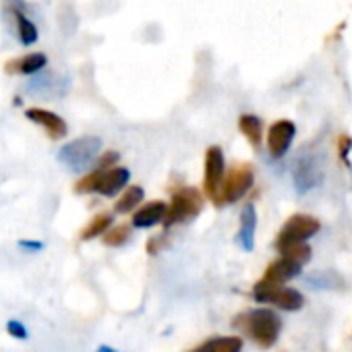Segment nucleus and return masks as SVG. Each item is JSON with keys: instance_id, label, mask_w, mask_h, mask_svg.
<instances>
[{"instance_id": "aec40b11", "label": "nucleus", "mask_w": 352, "mask_h": 352, "mask_svg": "<svg viewBox=\"0 0 352 352\" xmlns=\"http://www.w3.org/2000/svg\"><path fill=\"white\" fill-rule=\"evenodd\" d=\"M110 226H112V218H110L108 214H100V216H96V218L83 228L81 241H91V239H96V236H102V234H106V232L110 230Z\"/></svg>"}, {"instance_id": "412c9836", "label": "nucleus", "mask_w": 352, "mask_h": 352, "mask_svg": "<svg viewBox=\"0 0 352 352\" xmlns=\"http://www.w3.org/2000/svg\"><path fill=\"white\" fill-rule=\"evenodd\" d=\"M141 201H143V189H141V187H129V189L122 193V197L116 201L114 210H116L118 214H129V212H133Z\"/></svg>"}, {"instance_id": "1a4fd4ad", "label": "nucleus", "mask_w": 352, "mask_h": 352, "mask_svg": "<svg viewBox=\"0 0 352 352\" xmlns=\"http://www.w3.org/2000/svg\"><path fill=\"white\" fill-rule=\"evenodd\" d=\"M296 135V126L290 120H276L267 131V149L274 157H282L288 147L292 145V139Z\"/></svg>"}, {"instance_id": "39448f33", "label": "nucleus", "mask_w": 352, "mask_h": 352, "mask_svg": "<svg viewBox=\"0 0 352 352\" xmlns=\"http://www.w3.org/2000/svg\"><path fill=\"white\" fill-rule=\"evenodd\" d=\"M253 166L249 164H236L224 179V185H222V191H220V197H218V204L216 206H224V204H234L239 201L251 187H253Z\"/></svg>"}, {"instance_id": "4468645a", "label": "nucleus", "mask_w": 352, "mask_h": 352, "mask_svg": "<svg viewBox=\"0 0 352 352\" xmlns=\"http://www.w3.org/2000/svg\"><path fill=\"white\" fill-rule=\"evenodd\" d=\"M255 228H257V212L255 208L249 204L243 214H241V228H239V245L245 249V251H253V245H255Z\"/></svg>"}, {"instance_id": "0eeeda50", "label": "nucleus", "mask_w": 352, "mask_h": 352, "mask_svg": "<svg viewBox=\"0 0 352 352\" xmlns=\"http://www.w3.org/2000/svg\"><path fill=\"white\" fill-rule=\"evenodd\" d=\"M253 296L259 302H272L284 311H298L305 305V298L298 290L294 288H284V286H276V288H265L255 284L253 288Z\"/></svg>"}, {"instance_id": "a878e982", "label": "nucleus", "mask_w": 352, "mask_h": 352, "mask_svg": "<svg viewBox=\"0 0 352 352\" xmlns=\"http://www.w3.org/2000/svg\"><path fill=\"white\" fill-rule=\"evenodd\" d=\"M116 164H118V151H106L98 162V170H110L116 168Z\"/></svg>"}, {"instance_id": "9d476101", "label": "nucleus", "mask_w": 352, "mask_h": 352, "mask_svg": "<svg viewBox=\"0 0 352 352\" xmlns=\"http://www.w3.org/2000/svg\"><path fill=\"white\" fill-rule=\"evenodd\" d=\"M298 272H300V265H298V263H294V261L282 257V259L274 261L272 265H267L263 278H261L257 284H259V286H265V288H276V286H282L284 282L292 280Z\"/></svg>"}, {"instance_id": "7ed1b4c3", "label": "nucleus", "mask_w": 352, "mask_h": 352, "mask_svg": "<svg viewBox=\"0 0 352 352\" xmlns=\"http://www.w3.org/2000/svg\"><path fill=\"white\" fill-rule=\"evenodd\" d=\"M204 210V197L197 189L191 187H183L172 195V201L168 206V214L164 218V224L170 228L174 224L187 222L191 218H195L199 212Z\"/></svg>"}, {"instance_id": "393cba45", "label": "nucleus", "mask_w": 352, "mask_h": 352, "mask_svg": "<svg viewBox=\"0 0 352 352\" xmlns=\"http://www.w3.org/2000/svg\"><path fill=\"white\" fill-rule=\"evenodd\" d=\"M7 331L13 336V338H17V340H28V327L19 321V319H11V321H7Z\"/></svg>"}, {"instance_id": "f8f14e48", "label": "nucleus", "mask_w": 352, "mask_h": 352, "mask_svg": "<svg viewBox=\"0 0 352 352\" xmlns=\"http://www.w3.org/2000/svg\"><path fill=\"white\" fill-rule=\"evenodd\" d=\"M129 179H131V172L126 168L116 166V168H110V170H102L98 193H102L104 197H114L120 189H124Z\"/></svg>"}, {"instance_id": "ddd939ff", "label": "nucleus", "mask_w": 352, "mask_h": 352, "mask_svg": "<svg viewBox=\"0 0 352 352\" xmlns=\"http://www.w3.org/2000/svg\"><path fill=\"white\" fill-rule=\"evenodd\" d=\"M166 214H168V206L164 201H151V204L143 206L139 212H135L133 226L135 228H151V226L164 222Z\"/></svg>"}, {"instance_id": "20e7f679", "label": "nucleus", "mask_w": 352, "mask_h": 352, "mask_svg": "<svg viewBox=\"0 0 352 352\" xmlns=\"http://www.w3.org/2000/svg\"><path fill=\"white\" fill-rule=\"evenodd\" d=\"M319 230V220L307 214H296L292 216L280 230L278 239H276V249L282 253L284 249L305 243L307 239H311L313 234H317Z\"/></svg>"}, {"instance_id": "cd10ccee", "label": "nucleus", "mask_w": 352, "mask_h": 352, "mask_svg": "<svg viewBox=\"0 0 352 352\" xmlns=\"http://www.w3.org/2000/svg\"><path fill=\"white\" fill-rule=\"evenodd\" d=\"M19 247H21V249H25V251L38 253V251H42V249H44V243H40V241H32V239H23V241H19Z\"/></svg>"}, {"instance_id": "9b49d317", "label": "nucleus", "mask_w": 352, "mask_h": 352, "mask_svg": "<svg viewBox=\"0 0 352 352\" xmlns=\"http://www.w3.org/2000/svg\"><path fill=\"white\" fill-rule=\"evenodd\" d=\"M25 116H28L32 122L44 126L52 139H60V137H65L67 131H69L67 122H65L58 114H54V112H50V110H44V108H30V110H25Z\"/></svg>"}, {"instance_id": "f257e3e1", "label": "nucleus", "mask_w": 352, "mask_h": 352, "mask_svg": "<svg viewBox=\"0 0 352 352\" xmlns=\"http://www.w3.org/2000/svg\"><path fill=\"white\" fill-rule=\"evenodd\" d=\"M232 325L241 327L259 348H272L282 331L280 315L270 309H255L245 315H239Z\"/></svg>"}, {"instance_id": "6e6552de", "label": "nucleus", "mask_w": 352, "mask_h": 352, "mask_svg": "<svg viewBox=\"0 0 352 352\" xmlns=\"http://www.w3.org/2000/svg\"><path fill=\"white\" fill-rule=\"evenodd\" d=\"M323 181V168H321V162L307 153L302 157L296 160V166H294V185H296V191L300 195L309 193L311 189L319 187Z\"/></svg>"}, {"instance_id": "c85d7f7f", "label": "nucleus", "mask_w": 352, "mask_h": 352, "mask_svg": "<svg viewBox=\"0 0 352 352\" xmlns=\"http://www.w3.org/2000/svg\"><path fill=\"white\" fill-rule=\"evenodd\" d=\"M98 352H118V350H114V348H110V346H100Z\"/></svg>"}, {"instance_id": "423d86ee", "label": "nucleus", "mask_w": 352, "mask_h": 352, "mask_svg": "<svg viewBox=\"0 0 352 352\" xmlns=\"http://www.w3.org/2000/svg\"><path fill=\"white\" fill-rule=\"evenodd\" d=\"M224 170H226V164H224V153L218 145H212L208 151H206V176H204V189L208 193V197L214 199V204H218V197H220V191H222V185H224Z\"/></svg>"}, {"instance_id": "6ab92c4d", "label": "nucleus", "mask_w": 352, "mask_h": 352, "mask_svg": "<svg viewBox=\"0 0 352 352\" xmlns=\"http://www.w3.org/2000/svg\"><path fill=\"white\" fill-rule=\"evenodd\" d=\"M13 13H15L17 34H19L21 44H25V46L36 44V42H38V38H40V34H38V28L34 25V21H30V19L21 13V9H13Z\"/></svg>"}, {"instance_id": "bb28decb", "label": "nucleus", "mask_w": 352, "mask_h": 352, "mask_svg": "<svg viewBox=\"0 0 352 352\" xmlns=\"http://www.w3.org/2000/svg\"><path fill=\"white\" fill-rule=\"evenodd\" d=\"M350 149H352V137L342 135V137L338 139V151H340V157H342V160H346V157H348V153H350Z\"/></svg>"}, {"instance_id": "b1692460", "label": "nucleus", "mask_w": 352, "mask_h": 352, "mask_svg": "<svg viewBox=\"0 0 352 352\" xmlns=\"http://www.w3.org/2000/svg\"><path fill=\"white\" fill-rule=\"evenodd\" d=\"M100 179H102V170H94L91 174H87L85 179H81V181L75 185V193L85 195V193H94V191H98V187H100Z\"/></svg>"}, {"instance_id": "f3484780", "label": "nucleus", "mask_w": 352, "mask_h": 352, "mask_svg": "<svg viewBox=\"0 0 352 352\" xmlns=\"http://www.w3.org/2000/svg\"><path fill=\"white\" fill-rule=\"evenodd\" d=\"M191 352H243V340L239 336H226V338H212Z\"/></svg>"}, {"instance_id": "dca6fc26", "label": "nucleus", "mask_w": 352, "mask_h": 352, "mask_svg": "<svg viewBox=\"0 0 352 352\" xmlns=\"http://www.w3.org/2000/svg\"><path fill=\"white\" fill-rule=\"evenodd\" d=\"M48 58L46 54L42 52H34V54H28L23 58H17L13 63L7 65V73H21V75H36L40 73L44 67H46Z\"/></svg>"}, {"instance_id": "a211bd4d", "label": "nucleus", "mask_w": 352, "mask_h": 352, "mask_svg": "<svg viewBox=\"0 0 352 352\" xmlns=\"http://www.w3.org/2000/svg\"><path fill=\"white\" fill-rule=\"evenodd\" d=\"M239 129L241 133L247 137V141L253 145V147H259L261 141H263V124L257 116L253 114H243L239 118Z\"/></svg>"}, {"instance_id": "f03ea898", "label": "nucleus", "mask_w": 352, "mask_h": 352, "mask_svg": "<svg viewBox=\"0 0 352 352\" xmlns=\"http://www.w3.org/2000/svg\"><path fill=\"white\" fill-rule=\"evenodd\" d=\"M100 149H102V139L94 137V135H85V137H79V139L67 143L58 151V160L73 172H81L96 162Z\"/></svg>"}, {"instance_id": "2eb2a0df", "label": "nucleus", "mask_w": 352, "mask_h": 352, "mask_svg": "<svg viewBox=\"0 0 352 352\" xmlns=\"http://www.w3.org/2000/svg\"><path fill=\"white\" fill-rule=\"evenodd\" d=\"M28 91H30V96H34V98L58 96V94H63V89H60V79H58L56 75H52V73H48V75H38V77H34V79L28 83Z\"/></svg>"}, {"instance_id": "5701e85b", "label": "nucleus", "mask_w": 352, "mask_h": 352, "mask_svg": "<svg viewBox=\"0 0 352 352\" xmlns=\"http://www.w3.org/2000/svg\"><path fill=\"white\" fill-rule=\"evenodd\" d=\"M131 239V228L129 226H116L104 234V245L108 247H122Z\"/></svg>"}, {"instance_id": "4be33fe9", "label": "nucleus", "mask_w": 352, "mask_h": 352, "mask_svg": "<svg viewBox=\"0 0 352 352\" xmlns=\"http://www.w3.org/2000/svg\"><path fill=\"white\" fill-rule=\"evenodd\" d=\"M282 257H286V259H290V261H294L298 265H305L311 259V247L307 243L292 245V247H288V249L282 251Z\"/></svg>"}]
</instances>
